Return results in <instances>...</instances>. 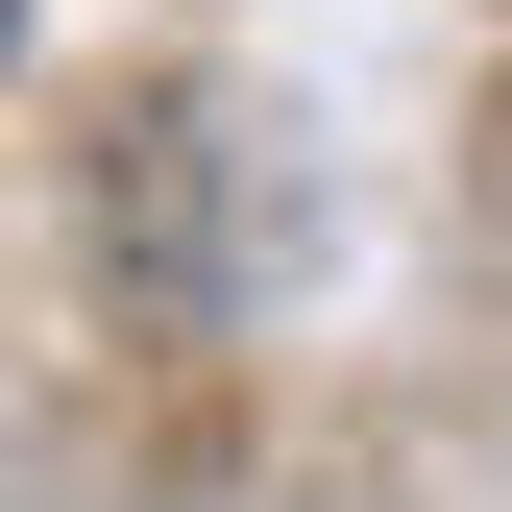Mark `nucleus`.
I'll return each instance as SVG.
<instances>
[{
  "label": "nucleus",
  "mask_w": 512,
  "mask_h": 512,
  "mask_svg": "<svg viewBox=\"0 0 512 512\" xmlns=\"http://www.w3.org/2000/svg\"><path fill=\"white\" fill-rule=\"evenodd\" d=\"M0 49H25V0H0Z\"/></svg>",
  "instance_id": "1"
}]
</instances>
